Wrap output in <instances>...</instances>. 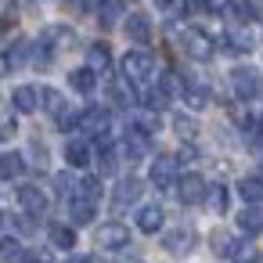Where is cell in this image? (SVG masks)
<instances>
[{"label":"cell","mask_w":263,"mask_h":263,"mask_svg":"<svg viewBox=\"0 0 263 263\" xmlns=\"http://www.w3.org/2000/svg\"><path fill=\"white\" fill-rule=\"evenodd\" d=\"M119 69H123V76L130 83H148L155 76V58L148 51H126L123 62H119Z\"/></svg>","instance_id":"6da1fadb"},{"label":"cell","mask_w":263,"mask_h":263,"mask_svg":"<svg viewBox=\"0 0 263 263\" xmlns=\"http://www.w3.org/2000/svg\"><path fill=\"white\" fill-rule=\"evenodd\" d=\"M231 87H234V94L241 101H252V98H259L263 80H259V72L252 65H238V69H231Z\"/></svg>","instance_id":"7a4b0ae2"},{"label":"cell","mask_w":263,"mask_h":263,"mask_svg":"<svg viewBox=\"0 0 263 263\" xmlns=\"http://www.w3.org/2000/svg\"><path fill=\"white\" fill-rule=\"evenodd\" d=\"M76 130H83V134H90L94 141H108V130H112V116H108V108H87L83 116H80V126Z\"/></svg>","instance_id":"3957f363"},{"label":"cell","mask_w":263,"mask_h":263,"mask_svg":"<svg viewBox=\"0 0 263 263\" xmlns=\"http://www.w3.org/2000/svg\"><path fill=\"white\" fill-rule=\"evenodd\" d=\"M177 155H155L152 159V166H148V180L155 184V187H173L177 184Z\"/></svg>","instance_id":"277c9868"},{"label":"cell","mask_w":263,"mask_h":263,"mask_svg":"<svg viewBox=\"0 0 263 263\" xmlns=\"http://www.w3.org/2000/svg\"><path fill=\"white\" fill-rule=\"evenodd\" d=\"M180 44H184V51H187V58H195V62H209L213 58V40L202 33V29H187L184 36H180Z\"/></svg>","instance_id":"5b68a950"},{"label":"cell","mask_w":263,"mask_h":263,"mask_svg":"<svg viewBox=\"0 0 263 263\" xmlns=\"http://www.w3.org/2000/svg\"><path fill=\"white\" fill-rule=\"evenodd\" d=\"M98 245H101V249H108V252H119V249H126V245H130V231H126L119 220L101 223V227H98Z\"/></svg>","instance_id":"8992f818"},{"label":"cell","mask_w":263,"mask_h":263,"mask_svg":"<svg viewBox=\"0 0 263 263\" xmlns=\"http://www.w3.org/2000/svg\"><path fill=\"white\" fill-rule=\"evenodd\" d=\"M205 180L198 177V173H184L180 180H177V198L184 202V205H198L202 198H205Z\"/></svg>","instance_id":"52a82bcc"},{"label":"cell","mask_w":263,"mask_h":263,"mask_svg":"<svg viewBox=\"0 0 263 263\" xmlns=\"http://www.w3.org/2000/svg\"><path fill=\"white\" fill-rule=\"evenodd\" d=\"M148 148H152V137L130 126V130H126V137H123V144H119V155H126L130 162H141V159L148 155Z\"/></svg>","instance_id":"ba28073f"},{"label":"cell","mask_w":263,"mask_h":263,"mask_svg":"<svg viewBox=\"0 0 263 263\" xmlns=\"http://www.w3.org/2000/svg\"><path fill=\"white\" fill-rule=\"evenodd\" d=\"M141 191H144V184H141L137 177H123V180L116 184V191H112V205H116V209H126V205H134V202L141 198Z\"/></svg>","instance_id":"9c48e42d"},{"label":"cell","mask_w":263,"mask_h":263,"mask_svg":"<svg viewBox=\"0 0 263 263\" xmlns=\"http://www.w3.org/2000/svg\"><path fill=\"white\" fill-rule=\"evenodd\" d=\"M18 205L26 209V216H44L47 213V195L40 187L26 184V187H18Z\"/></svg>","instance_id":"30bf717a"},{"label":"cell","mask_w":263,"mask_h":263,"mask_svg":"<svg viewBox=\"0 0 263 263\" xmlns=\"http://www.w3.org/2000/svg\"><path fill=\"white\" fill-rule=\"evenodd\" d=\"M162 245H166V252H173V256H187V252L195 249V231H191V227H177V231H170V234L162 238Z\"/></svg>","instance_id":"8fae6325"},{"label":"cell","mask_w":263,"mask_h":263,"mask_svg":"<svg viewBox=\"0 0 263 263\" xmlns=\"http://www.w3.org/2000/svg\"><path fill=\"white\" fill-rule=\"evenodd\" d=\"M123 29H126V36H130L134 44H148V40H152V18H148V15H141V11L126 15Z\"/></svg>","instance_id":"7c38bea8"},{"label":"cell","mask_w":263,"mask_h":263,"mask_svg":"<svg viewBox=\"0 0 263 263\" xmlns=\"http://www.w3.org/2000/svg\"><path fill=\"white\" fill-rule=\"evenodd\" d=\"M11 105H15V112H22V116H33L36 108H40V87H15V94H11Z\"/></svg>","instance_id":"4fadbf2b"},{"label":"cell","mask_w":263,"mask_h":263,"mask_svg":"<svg viewBox=\"0 0 263 263\" xmlns=\"http://www.w3.org/2000/svg\"><path fill=\"white\" fill-rule=\"evenodd\" d=\"M69 216H72V227H83V223H90V220L98 216V202L72 195V198H69Z\"/></svg>","instance_id":"5bb4252c"},{"label":"cell","mask_w":263,"mask_h":263,"mask_svg":"<svg viewBox=\"0 0 263 263\" xmlns=\"http://www.w3.org/2000/svg\"><path fill=\"white\" fill-rule=\"evenodd\" d=\"M162 205H141L137 209V231H144V234H159L162 231Z\"/></svg>","instance_id":"9a60e30c"},{"label":"cell","mask_w":263,"mask_h":263,"mask_svg":"<svg viewBox=\"0 0 263 263\" xmlns=\"http://www.w3.org/2000/svg\"><path fill=\"white\" fill-rule=\"evenodd\" d=\"M227 259H231V263H259V249H256L249 238H231Z\"/></svg>","instance_id":"2e32d148"},{"label":"cell","mask_w":263,"mask_h":263,"mask_svg":"<svg viewBox=\"0 0 263 263\" xmlns=\"http://www.w3.org/2000/svg\"><path fill=\"white\" fill-rule=\"evenodd\" d=\"M108 98H112V105H119V108H130V105L137 101V94H134V83H130L126 76L108 83Z\"/></svg>","instance_id":"e0dca14e"},{"label":"cell","mask_w":263,"mask_h":263,"mask_svg":"<svg viewBox=\"0 0 263 263\" xmlns=\"http://www.w3.org/2000/svg\"><path fill=\"white\" fill-rule=\"evenodd\" d=\"M98 170H101V177H112L119 170V148L116 144L98 141Z\"/></svg>","instance_id":"ac0fdd59"},{"label":"cell","mask_w":263,"mask_h":263,"mask_svg":"<svg viewBox=\"0 0 263 263\" xmlns=\"http://www.w3.org/2000/svg\"><path fill=\"white\" fill-rule=\"evenodd\" d=\"M238 227H241L245 234H259V231H263V205H259V202L245 205V209L238 213Z\"/></svg>","instance_id":"d6986e66"},{"label":"cell","mask_w":263,"mask_h":263,"mask_svg":"<svg viewBox=\"0 0 263 263\" xmlns=\"http://www.w3.org/2000/svg\"><path fill=\"white\" fill-rule=\"evenodd\" d=\"M69 87H72V90H80V94H90V90L98 87V72H94L90 65L72 69V72H69Z\"/></svg>","instance_id":"ffe728a7"},{"label":"cell","mask_w":263,"mask_h":263,"mask_svg":"<svg viewBox=\"0 0 263 263\" xmlns=\"http://www.w3.org/2000/svg\"><path fill=\"white\" fill-rule=\"evenodd\" d=\"M65 159H69V166H72V170H83V166H90L94 152H90V144H87V141H69Z\"/></svg>","instance_id":"44dd1931"},{"label":"cell","mask_w":263,"mask_h":263,"mask_svg":"<svg viewBox=\"0 0 263 263\" xmlns=\"http://www.w3.org/2000/svg\"><path fill=\"white\" fill-rule=\"evenodd\" d=\"M47 238H51L54 249H65V252L76 245V231H72V223H51V227H47Z\"/></svg>","instance_id":"7402d4cb"},{"label":"cell","mask_w":263,"mask_h":263,"mask_svg":"<svg viewBox=\"0 0 263 263\" xmlns=\"http://www.w3.org/2000/svg\"><path fill=\"white\" fill-rule=\"evenodd\" d=\"M22 173H26V159L18 152H4V155H0V177H4V180H15Z\"/></svg>","instance_id":"603a6c76"},{"label":"cell","mask_w":263,"mask_h":263,"mask_svg":"<svg viewBox=\"0 0 263 263\" xmlns=\"http://www.w3.org/2000/svg\"><path fill=\"white\" fill-rule=\"evenodd\" d=\"M87 65H90L94 72H105V69L112 65V51H108V44H90V47H87Z\"/></svg>","instance_id":"cb8c5ba5"},{"label":"cell","mask_w":263,"mask_h":263,"mask_svg":"<svg viewBox=\"0 0 263 263\" xmlns=\"http://www.w3.org/2000/svg\"><path fill=\"white\" fill-rule=\"evenodd\" d=\"M238 195L245 198V205L263 202V180H259V177H241V180H238Z\"/></svg>","instance_id":"d4e9b609"},{"label":"cell","mask_w":263,"mask_h":263,"mask_svg":"<svg viewBox=\"0 0 263 263\" xmlns=\"http://www.w3.org/2000/svg\"><path fill=\"white\" fill-rule=\"evenodd\" d=\"M180 94H184L187 108H195V112H202V108L209 105V90H205V87H198V83H187V87H184Z\"/></svg>","instance_id":"484cf974"},{"label":"cell","mask_w":263,"mask_h":263,"mask_svg":"<svg viewBox=\"0 0 263 263\" xmlns=\"http://www.w3.org/2000/svg\"><path fill=\"white\" fill-rule=\"evenodd\" d=\"M231 11L238 22H259V4L256 0H231Z\"/></svg>","instance_id":"4316f807"},{"label":"cell","mask_w":263,"mask_h":263,"mask_svg":"<svg viewBox=\"0 0 263 263\" xmlns=\"http://www.w3.org/2000/svg\"><path fill=\"white\" fill-rule=\"evenodd\" d=\"M223 51H231V54H249V51H252V36H249V33H227V36H223Z\"/></svg>","instance_id":"83f0119b"},{"label":"cell","mask_w":263,"mask_h":263,"mask_svg":"<svg viewBox=\"0 0 263 263\" xmlns=\"http://www.w3.org/2000/svg\"><path fill=\"white\" fill-rule=\"evenodd\" d=\"M40 105L51 112V116H58V112H65L69 105H65V98H62V90H54V87H44L40 90Z\"/></svg>","instance_id":"f1b7e54d"},{"label":"cell","mask_w":263,"mask_h":263,"mask_svg":"<svg viewBox=\"0 0 263 263\" xmlns=\"http://www.w3.org/2000/svg\"><path fill=\"white\" fill-rule=\"evenodd\" d=\"M22 245H18V238L15 234H4V238H0V259H4V263H18L22 259Z\"/></svg>","instance_id":"f546056e"},{"label":"cell","mask_w":263,"mask_h":263,"mask_svg":"<svg viewBox=\"0 0 263 263\" xmlns=\"http://www.w3.org/2000/svg\"><path fill=\"white\" fill-rule=\"evenodd\" d=\"M101 180L98 177H83V180H76V195L80 198H90V202H101Z\"/></svg>","instance_id":"4dcf8cb0"},{"label":"cell","mask_w":263,"mask_h":263,"mask_svg":"<svg viewBox=\"0 0 263 263\" xmlns=\"http://www.w3.org/2000/svg\"><path fill=\"white\" fill-rule=\"evenodd\" d=\"M202 202H209L213 213H227V187H223V184L205 187V198H202Z\"/></svg>","instance_id":"1f68e13d"},{"label":"cell","mask_w":263,"mask_h":263,"mask_svg":"<svg viewBox=\"0 0 263 263\" xmlns=\"http://www.w3.org/2000/svg\"><path fill=\"white\" fill-rule=\"evenodd\" d=\"M4 58H8V65H11V72H15L18 65H26V62H29V40H18Z\"/></svg>","instance_id":"d6a6232c"},{"label":"cell","mask_w":263,"mask_h":263,"mask_svg":"<svg viewBox=\"0 0 263 263\" xmlns=\"http://www.w3.org/2000/svg\"><path fill=\"white\" fill-rule=\"evenodd\" d=\"M144 105H148L152 112H162V108L170 105V94H166L162 87H152V90H144Z\"/></svg>","instance_id":"836d02e7"},{"label":"cell","mask_w":263,"mask_h":263,"mask_svg":"<svg viewBox=\"0 0 263 263\" xmlns=\"http://www.w3.org/2000/svg\"><path fill=\"white\" fill-rule=\"evenodd\" d=\"M130 126H134V130H141V134H148V137H152V134H155V130H159V119H155V112H144V116H137V119H134V123H130Z\"/></svg>","instance_id":"e575fe53"},{"label":"cell","mask_w":263,"mask_h":263,"mask_svg":"<svg viewBox=\"0 0 263 263\" xmlns=\"http://www.w3.org/2000/svg\"><path fill=\"white\" fill-rule=\"evenodd\" d=\"M54 191H58L62 198H72V195H76V180H72V173H58V177H54Z\"/></svg>","instance_id":"d590c367"},{"label":"cell","mask_w":263,"mask_h":263,"mask_svg":"<svg viewBox=\"0 0 263 263\" xmlns=\"http://www.w3.org/2000/svg\"><path fill=\"white\" fill-rule=\"evenodd\" d=\"M209 245H213V252H216V256H227V249H231V234H227V231H213Z\"/></svg>","instance_id":"8d00e7d4"},{"label":"cell","mask_w":263,"mask_h":263,"mask_svg":"<svg viewBox=\"0 0 263 263\" xmlns=\"http://www.w3.org/2000/svg\"><path fill=\"white\" fill-rule=\"evenodd\" d=\"M98 11H101V26H105V29H108V26H116V15H119V4H116V0H105Z\"/></svg>","instance_id":"74e56055"},{"label":"cell","mask_w":263,"mask_h":263,"mask_svg":"<svg viewBox=\"0 0 263 263\" xmlns=\"http://www.w3.org/2000/svg\"><path fill=\"white\" fill-rule=\"evenodd\" d=\"M173 130H177L180 137H195V119H191V116H177V119H173Z\"/></svg>","instance_id":"f35d334b"},{"label":"cell","mask_w":263,"mask_h":263,"mask_svg":"<svg viewBox=\"0 0 263 263\" xmlns=\"http://www.w3.org/2000/svg\"><path fill=\"white\" fill-rule=\"evenodd\" d=\"M159 8H162L166 15H184V11H187V0H159Z\"/></svg>","instance_id":"ab89813d"},{"label":"cell","mask_w":263,"mask_h":263,"mask_svg":"<svg viewBox=\"0 0 263 263\" xmlns=\"http://www.w3.org/2000/svg\"><path fill=\"white\" fill-rule=\"evenodd\" d=\"M15 116H0V137H15Z\"/></svg>","instance_id":"60d3db41"},{"label":"cell","mask_w":263,"mask_h":263,"mask_svg":"<svg viewBox=\"0 0 263 263\" xmlns=\"http://www.w3.org/2000/svg\"><path fill=\"white\" fill-rule=\"evenodd\" d=\"M202 8H205V11H213V15H220V11H227V8H231V0H202Z\"/></svg>","instance_id":"b9f144b4"},{"label":"cell","mask_w":263,"mask_h":263,"mask_svg":"<svg viewBox=\"0 0 263 263\" xmlns=\"http://www.w3.org/2000/svg\"><path fill=\"white\" fill-rule=\"evenodd\" d=\"M249 137H252L256 144H263V116H259V119H252V126H249Z\"/></svg>","instance_id":"7bdbcfd3"},{"label":"cell","mask_w":263,"mask_h":263,"mask_svg":"<svg viewBox=\"0 0 263 263\" xmlns=\"http://www.w3.org/2000/svg\"><path fill=\"white\" fill-rule=\"evenodd\" d=\"M101 4H105V0H76V8H80V11H98Z\"/></svg>","instance_id":"ee69618b"},{"label":"cell","mask_w":263,"mask_h":263,"mask_svg":"<svg viewBox=\"0 0 263 263\" xmlns=\"http://www.w3.org/2000/svg\"><path fill=\"white\" fill-rule=\"evenodd\" d=\"M195 159H198V152H195V148H184V152L177 155V162H195Z\"/></svg>","instance_id":"f6af8a7d"},{"label":"cell","mask_w":263,"mask_h":263,"mask_svg":"<svg viewBox=\"0 0 263 263\" xmlns=\"http://www.w3.org/2000/svg\"><path fill=\"white\" fill-rule=\"evenodd\" d=\"M18 263H47V259H44L40 252H22V259H18Z\"/></svg>","instance_id":"bcb514c9"},{"label":"cell","mask_w":263,"mask_h":263,"mask_svg":"<svg viewBox=\"0 0 263 263\" xmlns=\"http://www.w3.org/2000/svg\"><path fill=\"white\" fill-rule=\"evenodd\" d=\"M8 72H11V65H8V58H4V54H0V76H8Z\"/></svg>","instance_id":"7dc6e473"},{"label":"cell","mask_w":263,"mask_h":263,"mask_svg":"<svg viewBox=\"0 0 263 263\" xmlns=\"http://www.w3.org/2000/svg\"><path fill=\"white\" fill-rule=\"evenodd\" d=\"M22 4H26V8H40V4H44V0H22Z\"/></svg>","instance_id":"c3c4849f"},{"label":"cell","mask_w":263,"mask_h":263,"mask_svg":"<svg viewBox=\"0 0 263 263\" xmlns=\"http://www.w3.org/2000/svg\"><path fill=\"white\" fill-rule=\"evenodd\" d=\"M69 263H87V256H72V259H69Z\"/></svg>","instance_id":"681fc988"},{"label":"cell","mask_w":263,"mask_h":263,"mask_svg":"<svg viewBox=\"0 0 263 263\" xmlns=\"http://www.w3.org/2000/svg\"><path fill=\"white\" fill-rule=\"evenodd\" d=\"M256 177H259V180H263V159H259V170H256Z\"/></svg>","instance_id":"f907efd6"},{"label":"cell","mask_w":263,"mask_h":263,"mask_svg":"<svg viewBox=\"0 0 263 263\" xmlns=\"http://www.w3.org/2000/svg\"><path fill=\"white\" fill-rule=\"evenodd\" d=\"M65 4H76V0H65Z\"/></svg>","instance_id":"816d5d0a"}]
</instances>
